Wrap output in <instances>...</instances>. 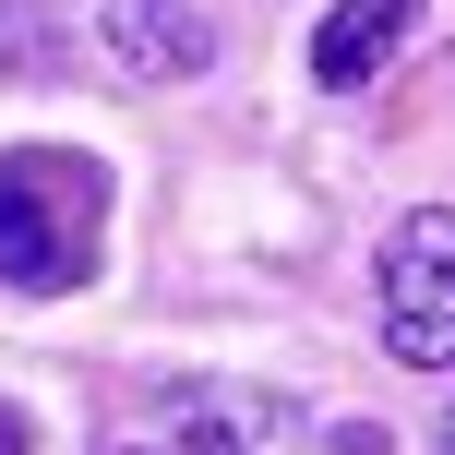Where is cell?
<instances>
[{
	"label": "cell",
	"instance_id": "obj_2",
	"mask_svg": "<svg viewBox=\"0 0 455 455\" xmlns=\"http://www.w3.org/2000/svg\"><path fill=\"white\" fill-rule=\"evenodd\" d=\"M84 204H96V168L12 156V168H0V275H12V288H84V275H96Z\"/></svg>",
	"mask_w": 455,
	"mask_h": 455
},
{
	"label": "cell",
	"instance_id": "obj_8",
	"mask_svg": "<svg viewBox=\"0 0 455 455\" xmlns=\"http://www.w3.org/2000/svg\"><path fill=\"white\" fill-rule=\"evenodd\" d=\"M144 455H156V443H144Z\"/></svg>",
	"mask_w": 455,
	"mask_h": 455
},
{
	"label": "cell",
	"instance_id": "obj_7",
	"mask_svg": "<svg viewBox=\"0 0 455 455\" xmlns=\"http://www.w3.org/2000/svg\"><path fill=\"white\" fill-rule=\"evenodd\" d=\"M443 455H455V419H443Z\"/></svg>",
	"mask_w": 455,
	"mask_h": 455
},
{
	"label": "cell",
	"instance_id": "obj_5",
	"mask_svg": "<svg viewBox=\"0 0 455 455\" xmlns=\"http://www.w3.org/2000/svg\"><path fill=\"white\" fill-rule=\"evenodd\" d=\"M419 24V0H336L323 12V36H312V84L323 96H347V84H371V72L395 60V36Z\"/></svg>",
	"mask_w": 455,
	"mask_h": 455
},
{
	"label": "cell",
	"instance_id": "obj_4",
	"mask_svg": "<svg viewBox=\"0 0 455 455\" xmlns=\"http://www.w3.org/2000/svg\"><path fill=\"white\" fill-rule=\"evenodd\" d=\"M156 419H168L156 455H275V432H288V408L251 384H180Z\"/></svg>",
	"mask_w": 455,
	"mask_h": 455
},
{
	"label": "cell",
	"instance_id": "obj_3",
	"mask_svg": "<svg viewBox=\"0 0 455 455\" xmlns=\"http://www.w3.org/2000/svg\"><path fill=\"white\" fill-rule=\"evenodd\" d=\"M96 36L132 84H192L216 60V12L204 0H96Z\"/></svg>",
	"mask_w": 455,
	"mask_h": 455
},
{
	"label": "cell",
	"instance_id": "obj_6",
	"mask_svg": "<svg viewBox=\"0 0 455 455\" xmlns=\"http://www.w3.org/2000/svg\"><path fill=\"white\" fill-rule=\"evenodd\" d=\"M0 455H36V432H24V408H0Z\"/></svg>",
	"mask_w": 455,
	"mask_h": 455
},
{
	"label": "cell",
	"instance_id": "obj_1",
	"mask_svg": "<svg viewBox=\"0 0 455 455\" xmlns=\"http://www.w3.org/2000/svg\"><path fill=\"white\" fill-rule=\"evenodd\" d=\"M384 288V347L408 371H455V204H408L371 251Z\"/></svg>",
	"mask_w": 455,
	"mask_h": 455
}]
</instances>
